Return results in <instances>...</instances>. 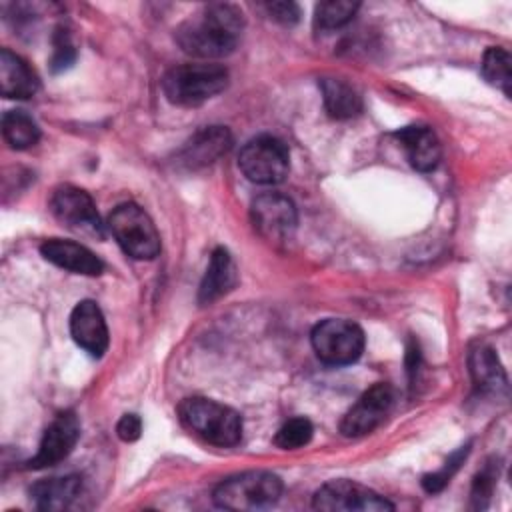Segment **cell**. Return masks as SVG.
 Returning <instances> with one entry per match:
<instances>
[{"label": "cell", "instance_id": "cell-26", "mask_svg": "<svg viewBox=\"0 0 512 512\" xmlns=\"http://www.w3.org/2000/svg\"><path fill=\"white\" fill-rule=\"evenodd\" d=\"M468 452H470V446H464V448L456 450V452H454V454L444 462V466H442L438 472H434V474H426V476L422 478V486H424V490H426V492H430V494L440 492V490L450 482V478L456 474V470L460 468V464L464 462V458L468 456Z\"/></svg>", "mask_w": 512, "mask_h": 512}, {"label": "cell", "instance_id": "cell-16", "mask_svg": "<svg viewBox=\"0 0 512 512\" xmlns=\"http://www.w3.org/2000/svg\"><path fill=\"white\" fill-rule=\"evenodd\" d=\"M396 138H398L400 146L404 148L406 158L412 164V168H416L420 172H430L438 166L442 148H440V140L432 128L420 126V124L404 126L396 132Z\"/></svg>", "mask_w": 512, "mask_h": 512}, {"label": "cell", "instance_id": "cell-25", "mask_svg": "<svg viewBox=\"0 0 512 512\" xmlns=\"http://www.w3.org/2000/svg\"><path fill=\"white\" fill-rule=\"evenodd\" d=\"M312 434H314V428L308 418H292L278 428L274 436V444L282 450H296L306 446L312 440Z\"/></svg>", "mask_w": 512, "mask_h": 512}, {"label": "cell", "instance_id": "cell-29", "mask_svg": "<svg viewBox=\"0 0 512 512\" xmlns=\"http://www.w3.org/2000/svg\"><path fill=\"white\" fill-rule=\"evenodd\" d=\"M266 10L276 22L284 26H292L300 20V6L296 2H270L266 4Z\"/></svg>", "mask_w": 512, "mask_h": 512}, {"label": "cell", "instance_id": "cell-14", "mask_svg": "<svg viewBox=\"0 0 512 512\" xmlns=\"http://www.w3.org/2000/svg\"><path fill=\"white\" fill-rule=\"evenodd\" d=\"M232 146V136L224 126H206L198 130L180 150L178 162L190 170L216 162Z\"/></svg>", "mask_w": 512, "mask_h": 512}, {"label": "cell", "instance_id": "cell-28", "mask_svg": "<svg viewBox=\"0 0 512 512\" xmlns=\"http://www.w3.org/2000/svg\"><path fill=\"white\" fill-rule=\"evenodd\" d=\"M494 480H496V472L494 468L488 464L484 466V470H480V474L474 478V484H472V506L476 510H482L486 508L490 496H492V490H494Z\"/></svg>", "mask_w": 512, "mask_h": 512}, {"label": "cell", "instance_id": "cell-1", "mask_svg": "<svg viewBox=\"0 0 512 512\" xmlns=\"http://www.w3.org/2000/svg\"><path fill=\"white\" fill-rule=\"evenodd\" d=\"M244 30L240 8L232 4H208L176 28L178 46L196 58L228 56Z\"/></svg>", "mask_w": 512, "mask_h": 512}, {"label": "cell", "instance_id": "cell-3", "mask_svg": "<svg viewBox=\"0 0 512 512\" xmlns=\"http://www.w3.org/2000/svg\"><path fill=\"white\" fill-rule=\"evenodd\" d=\"M228 84V70L212 62L180 64L162 78V90L168 102L194 108L220 94Z\"/></svg>", "mask_w": 512, "mask_h": 512}, {"label": "cell", "instance_id": "cell-11", "mask_svg": "<svg viewBox=\"0 0 512 512\" xmlns=\"http://www.w3.org/2000/svg\"><path fill=\"white\" fill-rule=\"evenodd\" d=\"M392 402H394L392 386L384 384V382L374 384L344 414V418L340 422V432L348 438L370 434L386 418L388 410L392 408Z\"/></svg>", "mask_w": 512, "mask_h": 512}, {"label": "cell", "instance_id": "cell-6", "mask_svg": "<svg viewBox=\"0 0 512 512\" xmlns=\"http://www.w3.org/2000/svg\"><path fill=\"white\" fill-rule=\"evenodd\" d=\"M316 356L330 366H346L356 362L364 350L362 328L344 318H326L318 322L310 334Z\"/></svg>", "mask_w": 512, "mask_h": 512}, {"label": "cell", "instance_id": "cell-24", "mask_svg": "<svg viewBox=\"0 0 512 512\" xmlns=\"http://www.w3.org/2000/svg\"><path fill=\"white\" fill-rule=\"evenodd\" d=\"M510 54L504 48L498 46H490L484 56H482V76L488 84L496 86L498 90H502L506 96H510V82H512V74H510Z\"/></svg>", "mask_w": 512, "mask_h": 512}, {"label": "cell", "instance_id": "cell-27", "mask_svg": "<svg viewBox=\"0 0 512 512\" xmlns=\"http://www.w3.org/2000/svg\"><path fill=\"white\" fill-rule=\"evenodd\" d=\"M76 58V52H74V44L70 40V34L66 30H56V36H54V54H52V60H50V68L52 72H62L66 70Z\"/></svg>", "mask_w": 512, "mask_h": 512}, {"label": "cell", "instance_id": "cell-19", "mask_svg": "<svg viewBox=\"0 0 512 512\" xmlns=\"http://www.w3.org/2000/svg\"><path fill=\"white\" fill-rule=\"evenodd\" d=\"M82 490V478L76 474L56 476L36 482L30 488V500L38 510H64L68 508Z\"/></svg>", "mask_w": 512, "mask_h": 512}, {"label": "cell", "instance_id": "cell-10", "mask_svg": "<svg viewBox=\"0 0 512 512\" xmlns=\"http://www.w3.org/2000/svg\"><path fill=\"white\" fill-rule=\"evenodd\" d=\"M316 510L326 512H384L394 510L384 496L352 480H330L322 484L312 498Z\"/></svg>", "mask_w": 512, "mask_h": 512}, {"label": "cell", "instance_id": "cell-5", "mask_svg": "<svg viewBox=\"0 0 512 512\" xmlns=\"http://www.w3.org/2000/svg\"><path fill=\"white\" fill-rule=\"evenodd\" d=\"M108 230L118 246L136 260H152L160 252V234L152 218L134 202H124L112 210Z\"/></svg>", "mask_w": 512, "mask_h": 512}, {"label": "cell", "instance_id": "cell-13", "mask_svg": "<svg viewBox=\"0 0 512 512\" xmlns=\"http://www.w3.org/2000/svg\"><path fill=\"white\" fill-rule=\"evenodd\" d=\"M70 334L74 342L90 356L100 358L108 348V328L100 306L92 300H82L70 314Z\"/></svg>", "mask_w": 512, "mask_h": 512}, {"label": "cell", "instance_id": "cell-21", "mask_svg": "<svg viewBox=\"0 0 512 512\" xmlns=\"http://www.w3.org/2000/svg\"><path fill=\"white\" fill-rule=\"evenodd\" d=\"M470 374L480 392H496L506 390V374L504 368L496 356V352L490 346H476L470 352L468 358Z\"/></svg>", "mask_w": 512, "mask_h": 512}, {"label": "cell", "instance_id": "cell-9", "mask_svg": "<svg viewBox=\"0 0 512 512\" xmlns=\"http://www.w3.org/2000/svg\"><path fill=\"white\" fill-rule=\"evenodd\" d=\"M50 210L68 230L98 240L104 238V224L100 222L96 204L88 192L72 184H62L50 196Z\"/></svg>", "mask_w": 512, "mask_h": 512}, {"label": "cell", "instance_id": "cell-2", "mask_svg": "<svg viewBox=\"0 0 512 512\" xmlns=\"http://www.w3.org/2000/svg\"><path fill=\"white\" fill-rule=\"evenodd\" d=\"M178 416L188 430H192L194 434H198L200 438L214 446H236L242 438L240 414L230 406H224L210 398H184L178 404Z\"/></svg>", "mask_w": 512, "mask_h": 512}, {"label": "cell", "instance_id": "cell-8", "mask_svg": "<svg viewBox=\"0 0 512 512\" xmlns=\"http://www.w3.org/2000/svg\"><path fill=\"white\" fill-rule=\"evenodd\" d=\"M250 216L256 232L274 246L294 238L298 214L294 202L280 192H264L252 200Z\"/></svg>", "mask_w": 512, "mask_h": 512}, {"label": "cell", "instance_id": "cell-30", "mask_svg": "<svg viewBox=\"0 0 512 512\" xmlns=\"http://www.w3.org/2000/svg\"><path fill=\"white\" fill-rule=\"evenodd\" d=\"M142 420L136 414H124L116 424V434L124 442H134L140 438Z\"/></svg>", "mask_w": 512, "mask_h": 512}, {"label": "cell", "instance_id": "cell-7", "mask_svg": "<svg viewBox=\"0 0 512 512\" xmlns=\"http://www.w3.org/2000/svg\"><path fill=\"white\" fill-rule=\"evenodd\" d=\"M238 166L242 174L254 184H278L286 178L290 168L288 148L274 136H256L242 146L238 154Z\"/></svg>", "mask_w": 512, "mask_h": 512}, {"label": "cell", "instance_id": "cell-22", "mask_svg": "<svg viewBox=\"0 0 512 512\" xmlns=\"http://www.w3.org/2000/svg\"><path fill=\"white\" fill-rule=\"evenodd\" d=\"M2 136L14 150H26L40 140V128L24 110H8L2 116Z\"/></svg>", "mask_w": 512, "mask_h": 512}, {"label": "cell", "instance_id": "cell-20", "mask_svg": "<svg viewBox=\"0 0 512 512\" xmlns=\"http://www.w3.org/2000/svg\"><path fill=\"white\" fill-rule=\"evenodd\" d=\"M320 92L326 112L336 120H346L362 110V98L348 82L342 78H320Z\"/></svg>", "mask_w": 512, "mask_h": 512}, {"label": "cell", "instance_id": "cell-17", "mask_svg": "<svg viewBox=\"0 0 512 512\" xmlns=\"http://www.w3.org/2000/svg\"><path fill=\"white\" fill-rule=\"evenodd\" d=\"M40 82L36 72L28 66L24 58L2 48L0 52V90L6 98H30L38 92Z\"/></svg>", "mask_w": 512, "mask_h": 512}, {"label": "cell", "instance_id": "cell-23", "mask_svg": "<svg viewBox=\"0 0 512 512\" xmlns=\"http://www.w3.org/2000/svg\"><path fill=\"white\" fill-rule=\"evenodd\" d=\"M360 4L352 0H326L316 4L314 8V28L316 30H336L346 26L354 14L358 12Z\"/></svg>", "mask_w": 512, "mask_h": 512}, {"label": "cell", "instance_id": "cell-12", "mask_svg": "<svg viewBox=\"0 0 512 512\" xmlns=\"http://www.w3.org/2000/svg\"><path fill=\"white\" fill-rule=\"evenodd\" d=\"M80 438V420L74 412L58 414L46 428L38 452L26 462V468L40 470L62 462Z\"/></svg>", "mask_w": 512, "mask_h": 512}, {"label": "cell", "instance_id": "cell-4", "mask_svg": "<svg viewBox=\"0 0 512 512\" xmlns=\"http://www.w3.org/2000/svg\"><path fill=\"white\" fill-rule=\"evenodd\" d=\"M282 480L266 470H250L222 480L214 490V504L224 510H264L278 502Z\"/></svg>", "mask_w": 512, "mask_h": 512}, {"label": "cell", "instance_id": "cell-18", "mask_svg": "<svg viewBox=\"0 0 512 512\" xmlns=\"http://www.w3.org/2000/svg\"><path fill=\"white\" fill-rule=\"evenodd\" d=\"M236 280H238V274H236L232 256L228 254L226 248L222 246L216 248L210 256V264L200 282V290H198L200 304H210L218 300L220 296H224L236 286Z\"/></svg>", "mask_w": 512, "mask_h": 512}, {"label": "cell", "instance_id": "cell-15", "mask_svg": "<svg viewBox=\"0 0 512 512\" xmlns=\"http://www.w3.org/2000/svg\"><path fill=\"white\" fill-rule=\"evenodd\" d=\"M42 256L74 274H86V276H98L104 270L102 260L88 250L86 246L72 242V240H62V238H50L40 246Z\"/></svg>", "mask_w": 512, "mask_h": 512}]
</instances>
